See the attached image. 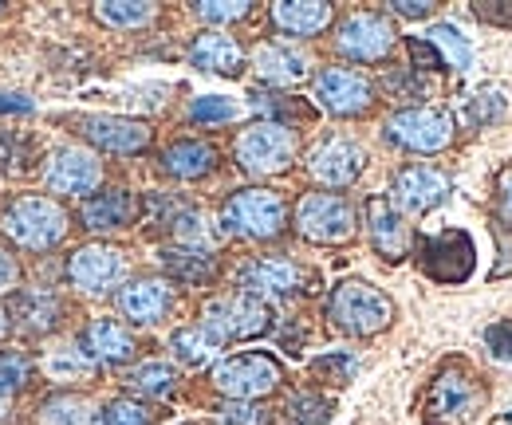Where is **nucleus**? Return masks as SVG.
Wrapping results in <instances>:
<instances>
[{
	"label": "nucleus",
	"instance_id": "72a5a7b5",
	"mask_svg": "<svg viewBox=\"0 0 512 425\" xmlns=\"http://www.w3.org/2000/svg\"><path fill=\"white\" fill-rule=\"evenodd\" d=\"M32 374H36V363H32L28 351H20V347H0V402L24 394L28 382H32Z\"/></svg>",
	"mask_w": 512,
	"mask_h": 425
},
{
	"label": "nucleus",
	"instance_id": "7ed1b4c3",
	"mask_svg": "<svg viewBox=\"0 0 512 425\" xmlns=\"http://www.w3.org/2000/svg\"><path fill=\"white\" fill-rule=\"evenodd\" d=\"M4 237L24 252H52L71 229V213L48 193H20L4 205Z\"/></svg>",
	"mask_w": 512,
	"mask_h": 425
},
{
	"label": "nucleus",
	"instance_id": "ea45409f",
	"mask_svg": "<svg viewBox=\"0 0 512 425\" xmlns=\"http://www.w3.org/2000/svg\"><path fill=\"white\" fill-rule=\"evenodd\" d=\"M355 374V355L351 351H327L320 359H312V378L323 386H347Z\"/></svg>",
	"mask_w": 512,
	"mask_h": 425
},
{
	"label": "nucleus",
	"instance_id": "cd10ccee",
	"mask_svg": "<svg viewBox=\"0 0 512 425\" xmlns=\"http://www.w3.org/2000/svg\"><path fill=\"white\" fill-rule=\"evenodd\" d=\"M8 315H12V323H20L32 335H52L64 323V304L52 292H20Z\"/></svg>",
	"mask_w": 512,
	"mask_h": 425
},
{
	"label": "nucleus",
	"instance_id": "a211bd4d",
	"mask_svg": "<svg viewBox=\"0 0 512 425\" xmlns=\"http://www.w3.org/2000/svg\"><path fill=\"white\" fill-rule=\"evenodd\" d=\"M449 197V174L438 166H402L390 178V205L398 213H430Z\"/></svg>",
	"mask_w": 512,
	"mask_h": 425
},
{
	"label": "nucleus",
	"instance_id": "f257e3e1",
	"mask_svg": "<svg viewBox=\"0 0 512 425\" xmlns=\"http://www.w3.org/2000/svg\"><path fill=\"white\" fill-rule=\"evenodd\" d=\"M489 406V382L465 355H446L422 386L414 414L422 425H469Z\"/></svg>",
	"mask_w": 512,
	"mask_h": 425
},
{
	"label": "nucleus",
	"instance_id": "393cba45",
	"mask_svg": "<svg viewBox=\"0 0 512 425\" xmlns=\"http://www.w3.org/2000/svg\"><path fill=\"white\" fill-rule=\"evenodd\" d=\"M253 67L268 87H296V83H304L308 71H312V67H308V56H304L300 48H292V44H276V40H268V44L256 48Z\"/></svg>",
	"mask_w": 512,
	"mask_h": 425
},
{
	"label": "nucleus",
	"instance_id": "423d86ee",
	"mask_svg": "<svg viewBox=\"0 0 512 425\" xmlns=\"http://www.w3.org/2000/svg\"><path fill=\"white\" fill-rule=\"evenodd\" d=\"M201 327L225 347V343H245V339H260L272 331V304L249 296V292H229V296H213L201 304Z\"/></svg>",
	"mask_w": 512,
	"mask_h": 425
},
{
	"label": "nucleus",
	"instance_id": "c9c22d12",
	"mask_svg": "<svg viewBox=\"0 0 512 425\" xmlns=\"http://www.w3.org/2000/svg\"><path fill=\"white\" fill-rule=\"evenodd\" d=\"M505 111H509V99H505V91L501 87H481V91H473L469 99H465V126H473V130H485V126H493L497 119H505Z\"/></svg>",
	"mask_w": 512,
	"mask_h": 425
},
{
	"label": "nucleus",
	"instance_id": "a18cd8bd",
	"mask_svg": "<svg viewBox=\"0 0 512 425\" xmlns=\"http://www.w3.org/2000/svg\"><path fill=\"white\" fill-rule=\"evenodd\" d=\"M20 280H24V268H20L16 252L0 244V296H12L20 288Z\"/></svg>",
	"mask_w": 512,
	"mask_h": 425
},
{
	"label": "nucleus",
	"instance_id": "5fc2aeb1",
	"mask_svg": "<svg viewBox=\"0 0 512 425\" xmlns=\"http://www.w3.org/2000/svg\"><path fill=\"white\" fill-rule=\"evenodd\" d=\"M0 12H4V0H0Z\"/></svg>",
	"mask_w": 512,
	"mask_h": 425
},
{
	"label": "nucleus",
	"instance_id": "dca6fc26",
	"mask_svg": "<svg viewBox=\"0 0 512 425\" xmlns=\"http://www.w3.org/2000/svg\"><path fill=\"white\" fill-rule=\"evenodd\" d=\"M304 166H308V174L320 185L343 189V185L359 182V174L367 170V150L359 142H351V138L331 134V138H323V142H316L308 150Z\"/></svg>",
	"mask_w": 512,
	"mask_h": 425
},
{
	"label": "nucleus",
	"instance_id": "1a4fd4ad",
	"mask_svg": "<svg viewBox=\"0 0 512 425\" xmlns=\"http://www.w3.org/2000/svg\"><path fill=\"white\" fill-rule=\"evenodd\" d=\"M67 280L71 288H79L83 296H111L127 284V252L115 248L107 241H87L79 244L71 256H67Z\"/></svg>",
	"mask_w": 512,
	"mask_h": 425
},
{
	"label": "nucleus",
	"instance_id": "49530a36",
	"mask_svg": "<svg viewBox=\"0 0 512 425\" xmlns=\"http://www.w3.org/2000/svg\"><path fill=\"white\" fill-rule=\"evenodd\" d=\"M473 16L481 24H497V28H512V4H493V0H477Z\"/></svg>",
	"mask_w": 512,
	"mask_h": 425
},
{
	"label": "nucleus",
	"instance_id": "e433bc0d",
	"mask_svg": "<svg viewBox=\"0 0 512 425\" xmlns=\"http://www.w3.org/2000/svg\"><path fill=\"white\" fill-rule=\"evenodd\" d=\"M426 44L446 60V67L453 71H461V67H469V44H465V36L453 28V24H434L430 32H426Z\"/></svg>",
	"mask_w": 512,
	"mask_h": 425
},
{
	"label": "nucleus",
	"instance_id": "473e14b6",
	"mask_svg": "<svg viewBox=\"0 0 512 425\" xmlns=\"http://www.w3.org/2000/svg\"><path fill=\"white\" fill-rule=\"evenodd\" d=\"M170 351H174V359L182 366H205L217 359L221 343H217L201 323H193V327H178V331L170 335Z\"/></svg>",
	"mask_w": 512,
	"mask_h": 425
},
{
	"label": "nucleus",
	"instance_id": "8fccbe9b",
	"mask_svg": "<svg viewBox=\"0 0 512 425\" xmlns=\"http://www.w3.org/2000/svg\"><path fill=\"white\" fill-rule=\"evenodd\" d=\"M8 331H12V315H8V307L0 304V339H4Z\"/></svg>",
	"mask_w": 512,
	"mask_h": 425
},
{
	"label": "nucleus",
	"instance_id": "5701e85b",
	"mask_svg": "<svg viewBox=\"0 0 512 425\" xmlns=\"http://www.w3.org/2000/svg\"><path fill=\"white\" fill-rule=\"evenodd\" d=\"M186 56H190L197 71H209V75H225V79H241L245 75V48L233 36L217 32V28L197 32L190 40V48H186Z\"/></svg>",
	"mask_w": 512,
	"mask_h": 425
},
{
	"label": "nucleus",
	"instance_id": "f8f14e48",
	"mask_svg": "<svg viewBox=\"0 0 512 425\" xmlns=\"http://www.w3.org/2000/svg\"><path fill=\"white\" fill-rule=\"evenodd\" d=\"M316 103L335 119H359L375 107V83L355 67H320Z\"/></svg>",
	"mask_w": 512,
	"mask_h": 425
},
{
	"label": "nucleus",
	"instance_id": "2eb2a0df",
	"mask_svg": "<svg viewBox=\"0 0 512 425\" xmlns=\"http://www.w3.org/2000/svg\"><path fill=\"white\" fill-rule=\"evenodd\" d=\"M99 182H103V162L87 146H60L44 166V185L60 197H91Z\"/></svg>",
	"mask_w": 512,
	"mask_h": 425
},
{
	"label": "nucleus",
	"instance_id": "9d476101",
	"mask_svg": "<svg viewBox=\"0 0 512 425\" xmlns=\"http://www.w3.org/2000/svg\"><path fill=\"white\" fill-rule=\"evenodd\" d=\"M418 272L442 288H457L473 276V264H477V248L473 237L465 229H446L438 237H418Z\"/></svg>",
	"mask_w": 512,
	"mask_h": 425
},
{
	"label": "nucleus",
	"instance_id": "c03bdc74",
	"mask_svg": "<svg viewBox=\"0 0 512 425\" xmlns=\"http://www.w3.org/2000/svg\"><path fill=\"white\" fill-rule=\"evenodd\" d=\"M221 422L225 425H268V414L253 402H229L221 406Z\"/></svg>",
	"mask_w": 512,
	"mask_h": 425
},
{
	"label": "nucleus",
	"instance_id": "6e6552de",
	"mask_svg": "<svg viewBox=\"0 0 512 425\" xmlns=\"http://www.w3.org/2000/svg\"><path fill=\"white\" fill-rule=\"evenodd\" d=\"M292 225L308 244H347L359 229V217L347 197L312 189V193H300L292 209Z\"/></svg>",
	"mask_w": 512,
	"mask_h": 425
},
{
	"label": "nucleus",
	"instance_id": "f704fd0d",
	"mask_svg": "<svg viewBox=\"0 0 512 425\" xmlns=\"http://www.w3.org/2000/svg\"><path fill=\"white\" fill-rule=\"evenodd\" d=\"M280 414H284V425H327L335 414V402L316 390H304V394H292Z\"/></svg>",
	"mask_w": 512,
	"mask_h": 425
},
{
	"label": "nucleus",
	"instance_id": "412c9836",
	"mask_svg": "<svg viewBox=\"0 0 512 425\" xmlns=\"http://www.w3.org/2000/svg\"><path fill=\"white\" fill-rule=\"evenodd\" d=\"M79 351L95 366H123L138 355V343H134V335H130L119 319L99 315V319H91V323L83 327Z\"/></svg>",
	"mask_w": 512,
	"mask_h": 425
},
{
	"label": "nucleus",
	"instance_id": "58836bf2",
	"mask_svg": "<svg viewBox=\"0 0 512 425\" xmlns=\"http://www.w3.org/2000/svg\"><path fill=\"white\" fill-rule=\"evenodd\" d=\"M95 370V363L79 351V347H60L44 359V374L56 378V382H75V378H87Z\"/></svg>",
	"mask_w": 512,
	"mask_h": 425
},
{
	"label": "nucleus",
	"instance_id": "37998d69",
	"mask_svg": "<svg viewBox=\"0 0 512 425\" xmlns=\"http://www.w3.org/2000/svg\"><path fill=\"white\" fill-rule=\"evenodd\" d=\"M485 347L493 359L501 363H512V319H497L485 327Z\"/></svg>",
	"mask_w": 512,
	"mask_h": 425
},
{
	"label": "nucleus",
	"instance_id": "f3484780",
	"mask_svg": "<svg viewBox=\"0 0 512 425\" xmlns=\"http://www.w3.org/2000/svg\"><path fill=\"white\" fill-rule=\"evenodd\" d=\"M75 126H79V138L103 154H142L154 142L150 122L127 119V115H83L75 119Z\"/></svg>",
	"mask_w": 512,
	"mask_h": 425
},
{
	"label": "nucleus",
	"instance_id": "a878e982",
	"mask_svg": "<svg viewBox=\"0 0 512 425\" xmlns=\"http://www.w3.org/2000/svg\"><path fill=\"white\" fill-rule=\"evenodd\" d=\"M217 146L213 142H205V138H174L166 150H162V170L170 174V178H178V182H197V178H205V174H213L217 170Z\"/></svg>",
	"mask_w": 512,
	"mask_h": 425
},
{
	"label": "nucleus",
	"instance_id": "ddd939ff",
	"mask_svg": "<svg viewBox=\"0 0 512 425\" xmlns=\"http://www.w3.org/2000/svg\"><path fill=\"white\" fill-rule=\"evenodd\" d=\"M394 40H398V32H394L390 16L386 12H371V8L343 16V24L335 28V48L355 63L386 60L390 48H394Z\"/></svg>",
	"mask_w": 512,
	"mask_h": 425
},
{
	"label": "nucleus",
	"instance_id": "c85d7f7f",
	"mask_svg": "<svg viewBox=\"0 0 512 425\" xmlns=\"http://www.w3.org/2000/svg\"><path fill=\"white\" fill-rule=\"evenodd\" d=\"M162 264L182 284H209L217 276V256L209 248H178L174 244V248L162 252Z\"/></svg>",
	"mask_w": 512,
	"mask_h": 425
},
{
	"label": "nucleus",
	"instance_id": "79ce46f5",
	"mask_svg": "<svg viewBox=\"0 0 512 425\" xmlns=\"http://www.w3.org/2000/svg\"><path fill=\"white\" fill-rule=\"evenodd\" d=\"M253 12V4H241V0H197L193 4V16L201 24H237Z\"/></svg>",
	"mask_w": 512,
	"mask_h": 425
},
{
	"label": "nucleus",
	"instance_id": "4c0bfd02",
	"mask_svg": "<svg viewBox=\"0 0 512 425\" xmlns=\"http://www.w3.org/2000/svg\"><path fill=\"white\" fill-rule=\"evenodd\" d=\"M95 425H154V410H150L146 402L123 394V398H111V402L99 410Z\"/></svg>",
	"mask_w": 512,
	"mask_h": 425
},
{
	"label": "nucleus",
	"instance_id": "6ab92c4d",
	"mask_svg": "<svg viewBox=\"0 0 512 425\" xmlns=\"http://www.w3.org/2000/svg\"><path fill=\"white\" fill-rule=\"evenodd\" d=\"M115 304L127 315L130 323L138 327H150V323H162L178 296H174V284L162 280V276H138V280H127L119 292H115Z\"/></svg>",
	"mask_w": 512,
	"mask_h": 425
},
{
	"label": "nucleus",
	"instance_id": "3c124183",
	"mask_svg": "<svg viewBox=\"0 0 512 425\" xmlns=\"http://www.w3.org/2000/svg\"><path fill=\"white\" fill-rule=\"evenodd\" d=\"M8 418H12V410H8V402H0V425H8Z\"/></svg>",
	"mask_w": 512,
	"mask_h": 425
},
{
	"label": "nucleus",
	"instance_id": "b1692460",
	"mask_svg": "<svg viewBox=\"0 0 512 425\" xmlns=\"http://www.w3.org/2000/svg\"><path fill=\"white\" fill-rule=\"evenodd\" d=\"M268 20L276 24V32L284 36H300V40H312L327 32V24L335 20V8L327 0H280L268 8Z\"/></svg>",
	"mask_w": 512,
	"mask_h": 425
},
{
	"label": "nucleus",
	"instance_id": "4be33fe9",
	"mask_svg": "<svg viewBox=\"0 0 512 425\" xmlns=\"http://www.w3.org/2000/svg\"><path fill=\"white\" fill-rule=\"evenodd\" d=\"M138 197L130 189H103V193H91L83 197L79 205V221L87 233H123L134 225L138 217Z\"/></svg>",
	"mask_w": 512,
	"mask_h": 425
},
{
	"label": "nucleus",
	"instance_id": "7c9ffc66",
	"mask_svg": "<svg viewBox=\"0 0 512 425\" xmlns=\"http://www.w3.org/2000/svg\"><path fill=\"white\" fill-rule=\"evenodd\" d=\"M123 382H127L130 394H138V398H170L174 390H178V370L170 363H138L134 370L123 374Z\"/></svg>",
	"mask_w": 512,
	"mask_h": 425
},
{
	"label": "nucleus",
	"instance_id": "0eeeda50",
	"mask_svg": "<svg viewBox=\"0 0 512 425\" xmlns=\"http://www.w3.org/2000/svg\"><path fill=\"white\" fill-rule=\"evenodd\" d=\"M209 386L229 402H256L284 386V366L268 351H241L209 370Z\"/></svg>",
	"mask_w": 512,
	"mask_h": 425
},
{
	"label": "nucleus",
	"instance_id": "2f4dec72",
	"mask_svg": "<svg viewBox=\"0 0 512 425\" xmlns=\"http://www.w3.org/2000/svg\"><path fill=\"white\" fill-rule=\"evenodd\" d=\"M91 16L103 24V28H115V32H134V28H146L158 8L154 4H142V0H103L91 8Z\"/></svg>",
	"mask_w": 512,
	"mask_h": 425
},
{
	"label": "nucleus",
	"instance_id": "aec40b11",
	"mask_svg": "<svg viewBox=\"0 0 512 425\" xmlns=\"http://www.w3.org/2000/svg\"><path fill=\"white\" fill-rule=\"evenodd\" d=\"M367 233H371V248L383 256L386 264H398L410 256V244H414V233L406 225V217L390 205V197L383 193H371L367 197Z\"/></svg>",
	"mask_w": 512,
	"mask_h": 425
},
{
	"label": "nucleus",
	"instance_id": "603ef678",
	"mask_svg": "<svg viewBox=\"0 0 512 425\" xmlns=\"http://www.w3.org/2000/svg\"><path fill=\"white\" fill-rule=\"evenodd\" d=\"M489 425H512V410H509V414H501V418H493Z\"/></svg>",
	"mask_w": 512,
	"mask_h": 425
},
{
	"label": "nucleus",
	"instance_id": "4468645a",
	"mask_svg": "<svg viewBox=\"0 0 512 425\" xmlns=\"http://www.w3.org/2000/svg\"><path fill=\"white\" fill-rule=\"evenodd\" d=\"M241 292L260 296V300L316 292V272H308L304 264H296L288 256H253L241 268Z\"/></svg>",
	"mask_w": 512,
	"mask_h": 425
},
{
	"label": "nucleus",
	"instance_id": "c756f323",
	"mask_svg": "<svg viewBox=\"0 0 512 425\" xmlns=\"http://www.w3.org/2000/svg\"><path fill=\"white\" fill-rule=\"evenodd\" d=\"M95 406L87 394H71V390H60L52 398L40 402V425H95Z\"/></svg>",
	"mask_w": 512,
	"mask_h": 425
},
{
	"label": "nucleus",
	"instance_id": "39448f33",
	"mask_svg": "<svg viewBox=\"0 0 512 425\" xmlns=\"http://www.w3.org/2000/svg\"><path fill=\"white\" fill-rule=\"evenodd\" d=\"M221 225L233 237H245V241H276L288 225V201L276 189H264V185L237 189L221 205Z\"/></svg>",
	"mask_w": 512,
	"mask_h": 425
},
{
	"label": "nucleus",
	"instance_id": "f03ea898",
	"mask_svg": "<svg viewBox=\"0 0 512 425\" xmlns=\"http://www.w3.org/2000/svg\"><path fill=\"white\" fill-rule=\"evenodd\" d=\"M323 319H327L335 331H343V335L371 339V335H383L386 327L398 319V307H394V300L386 296L383 288H375L371 280L347 276V280H339V284L327 292Z\"/></svg>",
	"mask_w": 512,
	"mask_h": 425
},
{
	"label": "nucleus",
	"instance_id": "a19ab883",
	"mask_svg": "<svg viewBox=\"0 0 512 425\" xmlns=\"http://www.w3.org/2000/svg\"><path fill=\"white\" fill-rule=\"evenodd\" d=\"M237 119V103L225 95H201L190 103V122L197 126H221V122Z\"/></svg>",
	"mask_w": 512,
	"mask_h": 425
},
{
	"label": "nucleus",
	"instance_id": "09e8293b",
	"mask_svg": "<svg viewBox=\"0 0 512 425\" xmlns=\"http://www.w3.org/2000/svg\"><path fill=\"white\" fill-rule=\"evenodd\" d=\"M0 111H32V103H28L24 95H8V91H0Z\"/></svg>",
	"mask_w": 512,
	"mask_h": 425
},
{
	"label": "nucleus",
	"instance_id": "864d4df0",
	"mask_svg": "<svg viewBox=\"0 0 512 425\" xmlns=\"http://www.w3.org/2000/svg\"><path fill=\"white\" fill-rule=\"evenodd\" d=\"M178 425H197V422H178Z\"/></svg>",
	"mask_w": 512,
	"mask_h": 425
},
{
	"label": "nucleus",
	"instance_id": "bb28decb",
	"mask_svg": "<svg viewBox=\"0 0 512 425\" xmlns=\"http://www.w3.org/2000/svg\"><path fill=\"white\" fill-rule=\"evenodd\" d=\"M493 241H497V264L493 280L512 276V162H505L493 178Z\"/></svg>",
	"mask_w": 512,
	"mask_h": 425
},
{
	"label": "nucleus",
	"instance_id": "9b49d317",
	"mask_svg": "<svg viewBox=\"0 0 512 425\" xmlns=\"http://www.w3.org/2000/svg\"><path fill=\"white\" fill-rule=\"evenodd\" d=\"M386 142L410 150V154H442L449 142H453V119L442 107H406V111H394L383 122Z\"/></svg>",
	"mask_w": 512,
	"mask_h": 425
},
{
	"label": "nucleus",
	"instance_id": "20e7f679",
	"mask_svg": "<svg viewBox=\"0 0 512 425\" xmlns=\"http://www.w3.org/2000/svg\"><path fill=\"white\" fill-rule=\"evenodd\" d=\"M300 154V134L296 126L276 119H260L249 122L237 142H233V158L237 166L249 174V178H276V174H288L292 162Z\"/></svg>",
	"mask_w": 512,
	"mask_h": 425
},
{
	"label": "nucleus",
	"instance_id": "de8ad7c7",
	"mask_svg": "<svg viewBox=\"0 0 512 425\" xmlns=\"http://www.w3.org/2000/svg\"><path fill=\"white\" fill-rule=\"evenodd\" d=\"M438 4L434 0H390V12L394 16H406V20H422V16H430Z\"/></svg>",
	"mask_w": 512,
	"mask_h": 425
}]
</instances>
